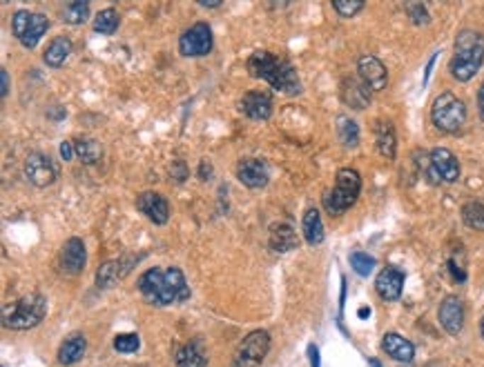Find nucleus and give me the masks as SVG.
Returning a JSON list of instances; mask_svg holds the SVG:
<instances>
[{
    "label": "nucleus",
    "mask_w": 484,
    "mask_h": 367,
    "mask_svg": "<svg viewBox=\"0 0 484 367\" xmlns=\"http://www.w3.org/2000/svg\"><path fill=\"white\" fill-rule=\"evenodd\" d=\"M361 190V178L351 167H344L337 172L335 178V187L324 196V207L332 214V216H339L346 209H351L357 201Z\"/></svg>",
    "instance_id": "obj_5"
},
{
    "label": "nucleus",
    "mask_w": 484,
    "mask_h": 367,
    "mask_svg": "<svg viewBox=\"0 0 484 367\" xmlns=\"http://www.w3.org/2000/svg\"><path fill=\"white\" fill-rule=\"evenodd\" d=\"M480 334H482V339H484V316H482V320H480Z\"/></svg>",
    "instance_id": "obj_47"
},
{
    "label": "nucleus",
    "mask_w": 484,
    "mask_h": 367,
    "mask_svg": "<svg viewBox=\"0 0 484 367\" xmlns=\"http://www.w3.org/2000/svg\"><path fill=\"white\" fill-rule=\"evenodd\" d=\"M203 7H219L221 3H206V0H203V3H201Z\"/></svg>",
    "instance_id": "obj_45"
},
{
    "label": "nucleus",
    "mask_w": 484,
    "mask_h": 367,
    "mask_svg": "<svg viewBox=\"0 0 484 367\" xmlns=\"http://www.w3.org/2000/svg\"><path fill=\"white\" fill-rule=\"evenodd\" d=\"M47 27H50L47 16L25 11V9H18L11 18V32L21 40L25 49H34L40 42V38L45 36V32H47Z\"/></svg>",
    "instance_id": "obj_7"
},
{
    "label": "nucleus",
    "mask_w": 484,
    "mask_h": 367,
    "mask_svg": "<svg viewBox=\"0 0 484 367\" xmlns=\"http://www.w3.org/2000/svg\"><path fill=\"white\" fill-rule=\"evenodd\" d=\"M210 49H213V32H210V27L206 23L192 25L179 38V52L188 58L206 56L210 54Z\"/></svg>",
    "instance_id": "obj_9"
},
{
    "label": "nucleus",
    "mask_w": 484,
    "mask_h": 367,
    "mask_svg": "<svg viewBox=\"0 0 484 367\" xmlns=\"http://www.w3.org/2000/svg\"><path fill=\"white\" fill-rule=\"evenodd\" d=\"M431 120H433V125L440 129V132H444V134H458L464 127V122H466V107H464V103L456 94H451V91H444V94H440V96L433 100Z\"/></svg>",
    "instance_id": "obj_6"
},
{
    "label": "nucleus",
    "mask_w": 484,
    "mask_h": 367,
    "mask_svg": "<svg viewBox=\"0 0 484 367\" xmlns=\"http://www.w3.org/2000/svg\"><path fill=\"white\" fill-rule=\"evenodd\" d=\"M435 58H437V54H433V56H431V63H429V67H427V71H424V83H429V76H431V69H433Z\"/></svg>",
    "instance_id": "obj_43"
},
{
    "label": "nucleus",
    "mask_w": 484,
    "mask_h": 367,
    "mask_svg": "<svg viewBox=\"0 0 484 367\" xmlns=\"http://www.w3.org/2000/svg\"><path fill=\"white\" fill-rule=\"evenodd\" d=\"M332 9H335L342 18H353L357 11L364 9V3H359V0H335Z\"/></svg>",
    "instance_id": "obj_35"
},
{
    "label": "nucleus",
    "mask_w": 484,
    "mask_h": 367,
    "mask_svg": "<svg viewBox=\"0 0 484 367\" xmlns=\"http://www.w3.org/2000/svg\"><path fill=\"white\" fill-rule=\"evenodd\" d=\"M170 174H172V178H174V180L184 182V180L188 178L186 163H184V161H174V163H172V167H170Z\"/></svg>",
    "instance_id": "obj_37"
},
{
    "label": "nucleus",
    "mask_w": 484,
    "mask_h": 367,
    "mask_svg": "<svg viewBox=\"0 0 484 367\" xmlns=\"http://www.w3.org/2000/svg\"><path fill=\"white\" fill-rule=\"evenodd\" d=\"M484 63V36L473 29H462L456 38L451 58V76L460 83L471 81Z\"/></svg>",
    "instance_id": "obj_3"
},
{
    "label": "nucleus",
    "mask_w": 484,
    "mask_h": 367,
    "mask_svg": "<svg viewBox=\"0 0 484 367\" xmlns=\"http://www.w3.org/2000/svg\"><path fill=\"white\" fill-rule=\"evenodd\" d=\"M25 176H27L29 182H32V185L47 187L56 180L58 170H56V165H54V161L50 156L34 151V154H29L27 161H25Z\"/></svg>",
    "instance_id": "obj_10"
},
{
    "label": "nucleus",
    "mask_w": 484,
    "mask_h": 367,
    "mask_svg": "<svg viewBox=\"0 0 484 367\" xmlns=\"http://www.w3.org/2000/svg\"><path fill=\"white\" fill-rule=\"evenodd\" d=\"M371 94L373 91L361 83V78H346L342 85V98L353 110H366L371 103Z\"/></svg>",
    "instance_id": "obj_20"
},
{
    "label": "nucleus",
    "mask_w": 484,
    "mask_h": 367,
    "mask_svg": "<svg viewBox=\"0 0 484 367\" xmlns=\"http://www.w3.org/2000/svg\"><path fill=\"white\" fill-rule=\"evenodd\" d=\"M72 54V40L67 36H58L50 42V47L45 49V65H50V67H60L65 63V60L69 58Z\"/></svg>",
    "instance_id": "obj_25"
},
{
    "label": "nucleus",
    "mask_w": 484,
    "mask_h": 367,
    "mask_svg": "<svg viewBox=\"0 0 484 367\" xmlns=\"http://www.w3.org/2000/svg\"><path fill=\"white\" fill-rule=\"evenodd\" d=\"M210 176H213V165H210L208 161H201V165H199V178L201 180H208Z\"/></svg>",
    "instance_id": "obj_39"
},
{
    "label": "nucleus",
    "mask_w": 484,
    "mask_h": 367,
    "mask_svg": "<svg viewBox=\"0 0 484 367\" xmlns=\"http://www.w3.org/2000/svg\"><path fill=\"white\" fill-rule=\"evenodd\" d=\"M478 112L484 118V83L480 85V91H478Z\"/></svg>",
    "instance_id": "obj_42"
},
{
    "label": "nucleus",
    "mask_w": 484,
    "mask_h": 367,
    "mask_svg": "<svg viewBox=\"0 0 484 367\" xmlns=\"http://www.w3.org/2000/svg\"><path fill=\"white\" fill-rule=\"evenodd\" d=\"M382 347H384V351L390 359H395L400 363H411L413 356H415L413 343L408 339H404V336L398 334V332H386L384 339H382Z\"/></svg>",
    "instance_id": "obj_19"
},
{
    "label": "nucleus",
    "mask_w": 484,
    "mask_h": 367,
    "mask_svg": "<svg viewBox=\"0 0 484 367\" xmlns=\"http://www.w3.org/2000/svg\"><path fill=\"white\" fill-rule=\"evenodd\" d=\"M136 209L145 214L154 225H165L170 219V205L157 192H143L139 198H136Z\"/></svg>",
    "instance_id": "obj_13"
},
{
    "label": "nucleus",
    "mask_w": 484,
    "mask_h": 367,
    "mask_svg": "<svg viewBox=\"0 0 484 367\" xmlns=\"http://www.w3.org/2000/svg\"><path fill=\"white\" fill-rule=\"evenodd\" d=\"M87 341L83 334H72L65 339V343L58 349V363L60 365H74L85 356Z\"/></svg>",
    "instance_id": "obj_23"
},
{
    "label": "nucleus",
    "mask_w": 484,
    "mask_h": 367,
    "mask_svg": "<svg viewBox=\"0 0 484 367\" xmlns=\"http://www.w3.org/2000/svg\"><path fill=\"white\" fill-rule=\"evenodd\" d=\"M237 178L250 190L266 187L268 182V167L259 158H244L237 165Z\"/></svg>",
    "instance_id": "obj_17"
},
{
    "label": "nucleus",
    "mask_w": 484,
    "mask_h": 367,
    "mask_svg": "<svg viewBox=\"0 0 484 367\" xmlns=\"http://www.w3.org/2000/svg\"><path fill=\"white\" fill-rule=\"evenodd\" d=\"M301 229H304V238L308 245H320L324 243V223L317 209H308L301 221Z\"/></svg>",
    "instance_id": "obj_26"
},
{
    "label": "nucleus",
    "mask_w": 484,
    "mask_h": 367,
    "mask_svg": "<svg viewBox=\"0 0 484 367\" xmlns=\"http://www.w3.org/2000/svg\"><path fill=\"white\" fill-rule=\"evenodd\" d=\"M248 71L252 78L266 81L272 89L281 91V94L295 96L301 91L299 76L295 67L283 56H275L270 52H252L248 58Z\"/></svg>",
    "instance_id": "obj_2"
},
{
    "label": "nucleus",
    "mask_w": 484,
    "mask_h": 367,
    "mask_svg": "<svg viewBox=\"0 0 484 367\" xmlns=\"http://www.w3.org/2000/svg\"><path fill=\"white\" fill-rule=\"evenodd\" d=\"M89 18V5L83 3V0H77V3H69L63 9V21L69 25H83Z\"/></svg>",
    "instance_id": "obj_32"
},
{
    "label": "nucleus",
    "mask_w": 484,
    "mask_h": 367,
    "mask_svg": "<svg viewBox=\"0 0 484 367\" xmlns=\"http://www.w3.org/2000/svg\"><path fill=\"white\" fill-rule=\"evenodd\" d=\"M375 143H377V151L384 158H395L398 151V136H395V127H393L390 120H377L375 122Z\"/></svg>",
    "instance_id": "obj_21"
},
{
    "label": "nucleus",
    "mask_w": 484,
    "mask_h": 367,
    "mask_svg": "<svg viewBox=\"0 0 484 367\" xmlns=\"http://www.w3.org/2000/svg\"><path fill=\"white\" fill-rule=\"evenodd\" d=\"M47 314V298L40 294H27L3 310V323L9 330H32Z\"/></svg>",
    "instance_id": "obj_4"
},
{
    "label": "nucleus",
    "mask_w": 484,
    "mask_h": 367,
    "mask_svg": "<svg viewBox=\"0 0 484 367\" xmlns=\"http://www.w3.org/2000/svg\"><path fill=\"white\" fill-rule=\"evenodd\" d=\"M406 13H408V18H411L413 25H427L429 23V9H427V5H422V3L406 5Z\"/></svg>",
    "instance_id": "obj_36"
},
{
    "label": "nucleus",
    "mask_w": 484,
    "mask_h": 367,
    "mask_svg": "<svg viewBox=\"0 0 484 367\" xmlns=\"http://www.w3.org/2000/svg\"><path fill=\"white\" fill-rule=\"evenodd\" d=\"M462 221H464V225H468L471 229L484 232V203H480V201H468V203L462 207Z\"/></svg>",
    "instance_id": "obj_31"
},
{
    "label": "nucleus",
    "mask_w": 484,
    "mask_h": 367,
    "mask_svg": "<svg viewBox=\"0 0 484 367\" xmlns=\"http://www.w3.org/2000/svg\"><path fill=\"white\" fill-rule=\"evenodd\" d=\"M130 272V267H123V261H110L101 265L96 272V285L99 287H112L116 281H120Z\"/></svg>",
    "instance_id": "obj_27"
},
{
    "label": "nucleus",
    "mask_w": 484,
    "mask_h": 367,
    "mask_svg": "<svg viewBox=\"0 0 484 367\" xmlns=\"http://www.w3.org/2000/svg\"><path fill=\"white\" fill-rule=\"evenodd\" d=\"M437 318H440V325L444 327V332H449L451 336H458L464 327V305H462V301L458 296H446L440 305Z\"/></svg>",
    "instance_id": "obj_14"
},
{
    "label": "nucleus",
    "mask_w": 484,
    "mask_h": 367,
    "mask_svg": "<svg viewBox=\"0 0 484 367\" xmlns=\"http://www.w3.org/2000/svg\"><path fill=\"white\" fill-rule=\"evenodd\" d=\"M297 232L293 229V225L288 223H275L270 227V247L279 252V254H286L297 247Z\"/></svg>",
    "instance_id": "obj_22"
},
{
    "label": "nucleus",
    "mask_w": 484,
    "mask_h": 367,
    "mask_svg": "<svg viewBox=\"0 0 484 367\" xmlns=\"http://www.w3.org/2000/svg\"><path fill=\"white\" fill-rule=\"evenodd\" d=\"M0 83H3V89H0V94L7 96L9 94V74H7V69H0Z\"/></svg>",
    "instance_id": "obj_41"
},
{
    "label": "nucleus",
    "mask_w": 484,
    "mask_h": 367,
    "mask_svg": "<svg viewBox=\"0 0 484 367\" xmlns=\"http://www.w3.org/2000/svg\"><path fill=\"white\" fill-rule=\"evenodd\" d=\"M174 361H176V367H203L206 361H208L203 343L196 339V341H190L184 347H179Z\"/></svg>",
    "instance_id": "obj_24"
},
{
    "label": "nucleus",
    "mask_w": 484,
    "mask_h": 367,
    "mask_svg": "<svg viewBox=\"0 0 484 367\" xmlns=\"http://www.w3.org/2000/svg\"><path fill=\"white\" fill-rule=\"evenodd\" d=\"M74 151H77V156L85 165H94L103 156V147L94 139H81V141H77V143H74Z\"/></svg>",
    "instance_id": "obj_29"
},
{
    "label": "nucleus",
    "mask_w": 484,
    "mask_h": 367,
    "mask_svg": "<svg viewBox=\"0 0 484 367\" xmlns=\"http://www.w3.org/2000/svg\"><path fill=\"white\" fill-rule=\"evenodd\" d=\"M368 314H371V310H368V308H361V310H359V316H361V318H366Z\"/></svg>",
    "instance_id": "obj_44"
},
{
    "label": "nucleus",
    "mask_w": 484,
    "mask_h": 367,
    "mask_svg": "<svg viewBox=\"0 0 484 367\" xmlns=\"http://www.w3.org/2000/svg\"><path fill=\"white\" fill-rule=\"evenodd\" d=\"M368 365H371V367H382V365H380V361H375V359H371V361H368Z\"/></svg>",
    "instance_id": "obj_46"
},
{
    "label": "nucleus",
    "mask_w": 484,
    "mask_h": 367,
    "mask_svg": "<svg viewBox=\"0 0 484 367\" xmlns=\"http://www.w3.org/2000/svg\"><path fill=\"white\" fill-rule=\"evenodd\" d=\"M74 154H77V151H74V145L69 141L60 143V156H63V161H72Z\"/></svg>",
    "instance_id": "obj_38"
},
{
    "label": "nucleus",
    "mask_w": 484,
    "mask_h": 367,
    "mask_svg": "<svg viewBox=\"0 0 484 367\" xmlns=\"http://www.w3.org/2000/svg\"><path fill=\"white\" fill-rule=\"evenodd\" d=\"M139 347H141L139 334H118L114 339V349L120 351V354H132Z\"/></svg>",
    "instance_id": "obj_34"
},
{
    "label": "nucleus",
    "mask_w": 484,
    "mask_h": 367,
    "mask_svg": "<svg viewBox=\"0 0 484 367\" xmlns=\"http://www.w3.org/2000/svg\"><path fill=\"white\" fill-rule=\"evenodd\" d=\"M337 139L344 147H357L359 145V127L357 122L349 116H337Z\"/></svg>",
    "instance_id": "obj_28"
},
{
    "label": "nucleus",
    "mask_w": 484,
    "mask_h": 367,
    "mask_svg": "<svg viewBox=\"0 0 484 367\" xmlns=\"http://www.w3.org/2000/svg\"><path fill=\"white\" fill-rule=\"evenodd\" d=\"M239 110L252 120H268L272 116V98L268 91L254 89L239 100Z\"/></svg>",
    "instance_id": "obj_15"
},
{
    "label": "nucleus",
    "mask_w": 484,
    "mask_h": 367,
    "mask_svg": "<svg viewBox=\"0 0 484 367\" xmlns=\"http://www.w3.org/2000/svg\"><path fill=\"white\" fill-rule=\"evenodd\" d=\"M375 289L384 301H398L404 289V272L398 267H384L375 279Z\"/></svg>",
    "instance_id": "obj_16"
},
{
    "label": "nucleus",
    "mask_w": 484,
    "mask_h": 367,
    "mask_svg": "<svg viewBox=\"0 0 484 367\" xmlns=\"http://www.w3.org/2000/svg\"><path fill=\"white\" fill-rule=\"evenodd\" d=\"M87 263L85 243L81 238H69L60 250V267L67 274H81Z\"/></svg>",
    "instance_id": "obj_18"
},
{
    "label": "nucleus",
    "mask_w": 484,
    "mask_h": 367,
    "mask_svg": "<svg viewBox=\"0 0 484 367\" xmlns=\"http://www.w3.org/2000/svg\"><path fill=\"white\" fill-rule=\"evenodd\" d=\"M120 23V16H118V11L108 7V9H101L96 13V18H94V32L99 34H105V36H110L116 32V27Z\"/></svg>",
    "instance_id": "obj_30"
},
{
    "label": "nucleus",
    "mask_w": 484,
    "mask_h": 367,
    "mask_svg": "<svg viewBox=\"0 0 484 367\" xmlns=\"http://www.w3.org/2000/svg\"><path fill=\"white\" fill-rule=\"evenodd\" d=\"M357 71H359V78L364 83L371 91H382L388 83V74L386 67L380 58H375L371 54L359 56L357 60Z\"/></svg>",
    "instance_id": "obj_11"
},
{
    "label": "nucleus",
    "mask_w": 484,
    "mask_h": 367,
    "mask_svg": "<svg viewBox=\"0 0 484 367\" xmlns=\"http://www.w3.org/2000/svg\"><path fill=\"white\" fill-rule=\"evenodd\" d=\"M139 292L147 298V303L159 305V308H163V305L184 303L190 298L188 281L179 267L147 269L139 279Z\"/></svg>",
    "instance_id": "obj_1"
},
{
    "label": "nucleus",
    "mask_w": 484,
    "mask_h": 367,
    "mask_svg": "<svg viewBox=\"0 0 484 367\" xmlns=\"http://www.w3.org/2000/svg\"><path fill=\"white\" fill-rule=\"evenodd\" d=\"M349 261H351V267L359 274V276H368L375 267V258L368 256L366 252H353L349 256Z\"/></svg>",
    "instance_id": "obj_33"
},
{
    "label": "nucleus",
    "mask_w": 484,
    "mask_h": 367,
    "mask_svg": "<svg viewBox=\"0 0 484 367\" xmlns=\"http://www.w3.org/2000/svg\"><path fill=\"white\" fill-rule=\"evenodd\" d=\"M270 349V334L266 330L250 332L239 345L232 367H259Z\"/></svg>",
    "instance_id": "obj_8"
},
{
    "label": "nucleus",
    "mask_w": 484,
    "mask_h": 367,
    "mask_svg": "<svg viewBox=\"0 0 484 367\" xmlns=\"http://www.w3.org/2000/svg\"><path fill=\"white\" fill-rule=\"evenodd\" d=\"M431 170H433V178L444 180V182H456L460 178V163L456 158L451 149L446 147H435L431 151Z\"/></svg>",
    "instance_id": "obj_12"
},
{
    "label": "nucleus",
    "mask_w": 484,
    "mask_h": 367,
    "mask_svg": "<svg viewBox=\"0 0 484 367\" xmlns=\"http://www.w3.org/2000/svg\"><path fill=\"white\" fill-rule=\"evenodd\" d=\"M308 356H310V367H320V349H317V345H308Z\"/></svg>",
    "instance_id": "obj_40"
}]
</instances>
